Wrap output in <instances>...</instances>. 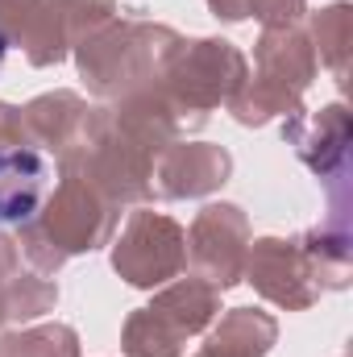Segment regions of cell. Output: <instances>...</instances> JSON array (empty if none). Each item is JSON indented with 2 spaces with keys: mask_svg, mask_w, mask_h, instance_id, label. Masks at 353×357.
<instances>
[{
  "mask_svg": "<svg viewBox=\"0 0 353 357\" xmlns=\"http://www.w3.org/2000/svg\"><path fill=\"white\" fill-rule=\"evenodd\" d=\"M54 162L29 146H0V225H25L54 191Z\"/></svg>",
  "mask_w": 353,
  "mask_h": 357,
  "instance_id": "1",
  "label": "cell"
},
{
  "mask_svg": "<svg viewBox=\"0 0 353 357\" xmlns=\"http://www.w3.org/2000/svg\"><path fill=\"white\" fill-rule=\"evenodd\" d=\"M4 50H8V42H4V33H0V63H4Z\"/></svg>",
  "mask_w": 353,
  "mask_h": 357,
  "instance_id": "2",
  "label": "cell"
}]
</instances>
